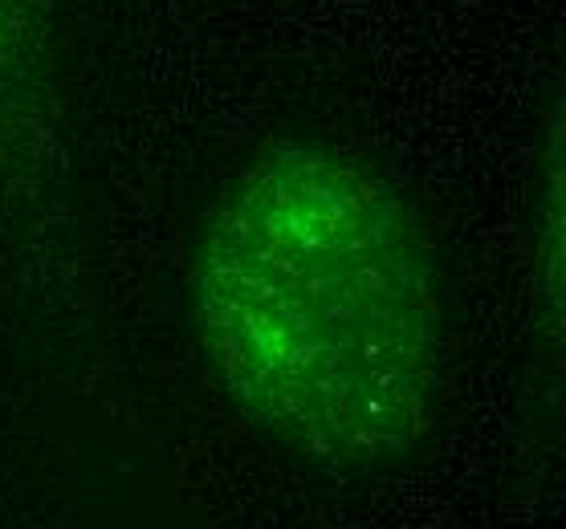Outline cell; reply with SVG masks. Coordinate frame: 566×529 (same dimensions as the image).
Wrapping results in <instances>:
<instances>
[{
    "instance_id": "obj_1",
    "label": "cell",
    "mask_w": 566,
    "mask_h": 529,
    "mask_svg": "<svg viewBox=\"0 0 566 529\" xmlns=\"http://www.w3.org/2000/svg\"><path fill=\"white\" fill-rule=\"evenodd\" d=\"M196 322L237 408L310 465L371 473L432 427L437 273L403 200L331 147H273L224 188Z\"/></svg>"
},
{
    "instance_id": "obj_2",
    "label": "cell",
    "mask_w": 566,
    "mask_h": 529,
    "mask_svg": "<svg viewBox=\"0 0 566 529\" xmlns=\"http://www.w3.org/2000/svg\"><path fill=\"white\" fill-rule=\"evenodd\" d=\"M29 38V0H0V98H9L25 65H33Z\"/></svg>"
}]
</instances>
